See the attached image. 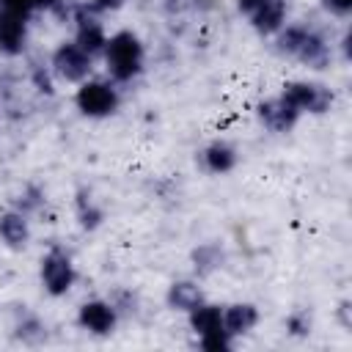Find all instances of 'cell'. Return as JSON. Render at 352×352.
I'll return each mask as SVG.
<instances>
[{
  "label": "cell",
  "mask_w": 352,
  "mask_h": 352,
  "mask_svg": "<svg viewBox=\"0 0 352 352\" xmlns=\"http://www.w3.org/2000/svg\"><path fill=\"white\" fill-rule=\"evenodd\" d=\"M107 72L118 82H129L143 69V44L132 30H118L104 44Z\"/></svg>",
  "instance_id": "cell-1"
},
{
  "label": "cell",
  "mask_w": 352,
  "mask_h": 352,
  "mask_svg": "<svg viewBox=\"0 0 352 352\" xmlns=\"http://www.w3.org/2000/svg\"><path fill=\"white\" fill-rule=\"evenodd\" d=\"M278 33H280V36H278L280 52L294 55L297 60H302V63L311 66V69H324V66H327V60H330V47H327V41H324L316 30H311V28H305V25H292V28L278 30Z\"/></svg>",
  "instance_id": "cell-2"
},
{
  "label": "cell",
  "mask_w": 352,
  "mask_h": 352,
  "mask_svg": "<svg viewBox=\"0 0 352 352\" xmlns=\"http://www.w3.org/2000/svg\"><path fill=\"white\" fill-rule=\"evenodd\" d=\"M280 96L297 113H324L333 104V91L327 85L308 82V80H292V82H286Z\"/></svg>",
  "instance_id": "cell-3"
},
{
  "label": "cell",
  "mask_w": 352,
  "mask_h": 352,
  "mask_svg": "<svg viewBox=\"0 0 352 352\" xmlns=\"http://www.w3.org/2000/svg\"><path fill=\"white\" fill-rule=\"evenodd\" d=\"M77 107L91 118H104L118 110V91L104 80H82L74 96Z\"/></svg>",
  "instance_id": "cell-4"
},
{
  "label": "cell",
  "mask_w": 352,
  "mask_h": 352,
  "mask_svg": "<svg viewBox=\"0 0 352 352\" xmlns=\"http://www.w3.org/2000/svg\"><path fill=\"white\" fill-rule=\"evenodd\" d=\"M74 264L63 250H50L41 258V283L44 292L52 297H63L74 286Z\"/></svg>",
  "instance_id": "cell-5"
},
{
  "label": "cell",
  "mask_w": 352,
  "mask_h": 352,
  "mask_svg": "<svg viewBox=\"0 0 352 352\" xmlns=\"http://www.w3.org/2000/svg\"><path fill=\"white\" fill-rule=\"evenodd\" d=\"M52 72L66 82H82L91 74V55L74 41H63L52 52Z\"/></svg>",
  "instance_id": "cell-6"
},
{
  "label": "cell",
  "mask_w": 352,
  "mask_h": 352,
  "mask_svg": "<svg viewBox=\"0 0 352 352\" xmlns=\"http://www.w3.org/2000/svg\"><path fill=\"white\" fill-rule=\"evenodd\" d=\"M77 322L82 330L96 333V336H107L116 327V305L107 300H88L80 305Z\"/></svg>",
  "instance_id": "cell-7"
},
{
  "label": "cell",
  "mask_w": 352,
  "mask_h": 352,
  "mask_svg": "<svg viewBox=\"0 0 352 352\" xmlns=\"http://www.w3.org/2000/svg\"><path fill=\"white\" fill-rule=\"evenodd\" d=\"M25 41H28L25 16L0 8V52L3 55H19L25 50Z\"/></svg>",
  "instance_id": "cell-8"
},
{
  "label": "cell",
  "mask_w": 352,
  "mask_h": 352,
  "mask_svg": "<svg viewBox=\"0 0 352 352\" xmlns=\"http://www.w3.org/2000/svg\"><path fill=\"white\" fill-rule=\"evenodd\" d=\"M258 118H261V124H264L267 129H272V132H289V129L297 124L300 113H297L283 96H278V99H270V102H261V104H258Z\"/></svg>",
  "instance_id": "cell-9"
},
{
  "label": "cell",
  "mask_w": 352,
  "mask_h": 352,
  "mask_svg": "<svg viewBox=\"0 0 352 352\" xmlns=\"http://www.w3.org/2000/svg\"><path fill=\"white\" fill-rule=\"evenodd\" d=\"M250 22H253V28H256L261 36H270V33L283 30V22H286V3H283V0H264V3L250 14Z\"/></svg>",
  "instance_id": "cell-10"
},
{
  "label": "cell",
  "mask_w": 352,
  "mask_h": 352,
  "mask_svg": "<svg viewBox=\"0 0 352 352\" xmlns=\"http://www.w3.org/2000/svg\"><path fill=\"white\" fill-rule=\"evenodd\" d=\"M0 239L8 245V248H25L28 239H30V228H28V217L25 212H3L0 214Z\"/></svg>",
  "instance_id": "cell-11"
},
{
  "label": "cell",
  "mask_w": 352,
  "mask_h": 352,
  "mask_svg": "<svg viewBox=\"0 0 352 352\" xmlns=\"http://www.w3.org/2000/svg\"><path fill=\"white\" fill-rule=\"evenodd\" d=\"M256 322H258V311L250 302H234L223 311V327H226L228 336L248 333V330L256 327Z\"/></svg>",
  "instance_id": "cell-12"
},
{
  "label": "cell",
  "mask_w": 352,
  "mask_h": 352,
  "mask_svg": "<svg viewBox=\"0 0 352 352\" xmlns=\"http://www.w3.org/2000/svg\"><path fill=\"white\" fill-rule=\"evenodd\" d=\"M74 44L77 47H82L91 58L96 55V52H102L104 50V44H107V36H104V28L94 19V16H77V38H74Z\"/></svg>",
  "instance_id": "cell-13"
},
{
  "label": "cell",
  "mask_w": 352,
  "mask_h": 352,
  "mask_svg": "<svg viewBox=\"0 0 352 352\" xmlns=\"http://www.w3.org/2000/svg\"><path fill=\"white\" fill-rule=\"evenodd\" d=\"M204 165L212 173H228L236 165V148L226 140H214L204 148Z\"/></svg>",
  "instance_id": "cell-14"
},
{
  "label": "cell",
  "mask_w": 352,
  "mask_h": 352,
  "mask_svg": "<svg viewBox=\"0 0 352 352\" xmlns=\"http://www.w3.org/2000/svg\"><path fill=\"white\" fill-rule=\"evenodd\" d=\"M190 314V327L195 330V336H206V333H214V330H223V311L217 305H209V302H198Z\"/></svg>",
  "instance_id": "cell-15"
},
{
  "label": "cell",
  "mask_w": 352,
  "mask_h": 352,
  "mask_svg": "<svg viewBox=\"0 0 352 352\" xmlns=\"http://www.w3.org/2000/svg\"><path fill=\"white\" fill-rule=\"evenodd\" d=\"M198 302H204V294L195 283L190 280H179V283H170L168 289V305L176 308V311H192Z\"/></svg>",
  "instance_id": "cell-16"
},
{
  "label": "cell",
  "mask_w": 352,
  "mask_h": 352,
  "mask_svg": "<svg viewBox=\"0 0 352 352\" xmlns=\"http://www.w3.org/2000/svg\"><path fill=\"white\" fill-rule=\"evenodd\" d=\"M77 217H80L82 228H96L102 223V209L94 204V198L85 190L77 192Z\"/></svg>",
  "instance_id": "cell-17"
},
{
  "label": "cell",
  "mask_w": 352,
  "mask_h": 352,
  "mask_svg": "<svg viewBox=\"0 0 352 352\" xmlns=\"http://www.w3.org/2000/svg\"><path fill=\"white\" fill-rule=\"evenodd\" d=\"M220 248L217 245H201L195 253H192V261H195V270L198 272H212L214 267H220Z\"/></svg>",
  "instance_id": "cell-18"
},
{
  "label": "cell",
  "mask_w": 352,
  "mask_h": 352,
  "mask_svg": "<svg viewBox=\"0 0 352 352\" xmlns=\"http://www.w3.org/2000/svg\"><path fill=\"white\" fill-rule=\"evenodd\" d=\"M198 341H201L204 349H228L231 346V336L226 333V327L214 330V333H206V336H198Z\"/></svg>",
  "instance_id": "cell-19"
},
{
  "label": "cell",
  "mask_w": 352,
  "mask_h": 352,
  "mask_svg": "<svg viewBox=\"0 0 352 352\" xmlns=\"http://www.w3.org/2000/svg\"><path fill=\"white\" fill-rule=\"evenodd\" d=\"M0 8L19 14V16H30V11H36V0H0Z\"/></svg>",
  "instance_id": "cell-20"
},
{
  "label": "cell",
  "mask_w": 352,
  "mask_h": 352,
  "mask_svg": "<svg viewBox=\"0 0 352 352\" xmlns=\"http://www.w3.org/2000/svg\"><path fill=\"white\" fill-rule=\"evenodd\" d=\"M286 327H289V333H294V336H305L308 327H311V319H308V314L294 311V314L286 319Z\"/></svg>",
  "instance_id": "cell-21"
},
{
  "label": "cell",
  "mask_w": 352,
  "mask_h": 352,
  "mask_svg": "<svg viewBox=\"0 0 352 352\" xmlns=\"http://www.w3.org/2000/svg\"><path fill=\"white\" fill-rule=\"evenodd\" d=\"M41 201H44V198H41V192H38L36 187H28L25 198H19V206H22L19 212H28V209H38V206H41Z\"/></svg>",
  "instance_id": "cell-22"
},
{
  "label": "cell",
  "mask_w": 352,
  "mask_h": 352,
  "mask_svg": "<svg viewBox=\"0 0 352 352\" xmlns=\"http://www.w3.org/2000/svg\"><path fill=\"white\" fill-rule=\"evenodd\" d=\"M322 3L330 14H338V16H346L349 8H352V0H322Z\"/></svg>",
  "instance_id": "cell-23"
},
{
  "label": "cell",
  "mask_w": 352,
  "mask_h": 352,
  "mask_svg": "<svg viewBox=\"0 0 352 352\" xmlns=\"http://www.w3.org/2000/svg\"><path fill=\"white\" fill-rule=\"evenodd\" d=\"M33 82H36V88L41 94H52V82H50L47 74H41V69H33Z\"/></svg>",
  "instance_id": "cell-24"
},
{
  "label": "cell",
  "mask_w": 352,
  "mask_h": 352,
  "mask_svg": "<svg viewBox=\"0 0 352 352\" xmlns=\"http://www.w3.org/2000/svg\"><path fill=\"white\" fill-rule=\"evenodd\" d=\"M124 0H91V8L96 11H110V8H118Z\"/></svg>",
  "instance_id": "cell-25"
},
{
  "label": "cell",
  "mask_w": 352,
  "mask_h": 352,
  "mask_svg": "<svg viewBox=\"0 0 352 352\" xmlns=\"http://www.w3.org/2000/svg\"><path fill=\"white\" fill-rule=\"evenodd\" d=\"M236 3H239V8H242L245 14H253V11H256V8H258L264 0H236Z\"/></svg>",
  "instance_id": "cell-26"
}]
</instances>
